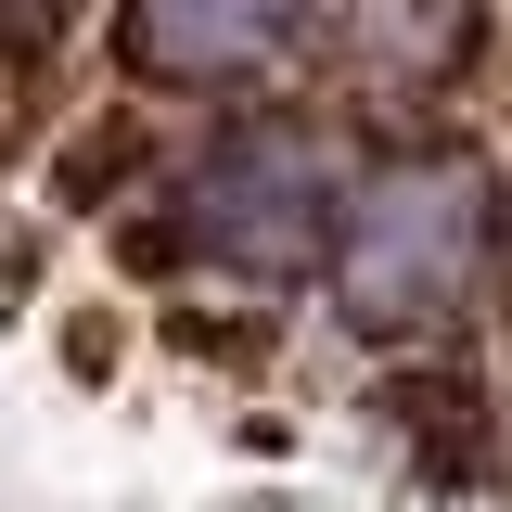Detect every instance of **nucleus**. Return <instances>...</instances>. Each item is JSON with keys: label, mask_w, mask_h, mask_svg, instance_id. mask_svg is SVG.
Here are the masks:
<instances>
[{"label": "nucleus", "mask_w": 512, "mask_h": 512, "mask_svg": "<svg viewBox=\"0 0 512 512\" xmlns=\"http://www.w3.org/2000/svg\"><path fill=\"white\" fill-rule=\"evenodd\" d=\"M500 256V167L474 141H410L333 205V320L346 333H436L474 308Z\"/></svg>", "instance_id": "1"}, {"label": "nucleus", "mask_w": 512, "mask_h": 512, "mask_svg": "<svg viewBox=\"0 0 512 512\" xmlns=\"http://www.w3.org/2000/svg\"><path fill=\"white\" fill-rule=\"evenodd\" d=\"M167 244L231 269V282H295L308 256H333V154L295 116H244L231 141H205V167L167 192Z\"/></svg>", "instance_id": "2"}, {"label": "nucleus", "mask_w": 512, "mask_h": 512, "mask_svg": "<svg viewBox=\"0 0 512 512\" xmlns=\"http://www.w3.org/2000/svg\"><path fill=\"white\" fill-rule=\"evenodd\" d=\"M295 13L308 0H128L116 52L154 90H231V77H256V64L295 39Z\"/></svg>", "instance_id": "3"}, {"label": "nucleus", "mask_w": 512, "mask_h": 512, "mask_svg": "<svg viewBox=\"0 0 512 512\" xmlns=\"http://www.w3.org/2000/svg\"><path fill=\"white\" fill-rule=\"evenodd\" d=\"M333 52H346V77L384 90V103H436L448 77L487 52V13H474V0H346Z\"/></svg>", "instance_id": "4"}, {"label": "nucleus", "mask_w": 512, "mask_h": 512, "mask_svg": "<svg viewBox=\"0 0 512 512\" xmlns=\"http://www.w3.org/2000/svg\"><path fill=\"white\" fill-rule=\"evenodd\" d=\"M77 26V0H0V77H39Z\"/></svg>", "instance_id": "5"}, {"label": "nucleus", "mask_w": 512, "mask_h": 512, "mask_svg": "<svg viewBox=\"0 0 512 512\" xmlns=\"http://www.w3.org/2000/svg\"><path fill=\"white\" fill-rule=\"evenodd\" d=\"M116 167H141V128H128V116H103L90 141H77V154H64V205H90V192L116 180Z\"/></svg>", "instance_id": "6"}]
</instances>
